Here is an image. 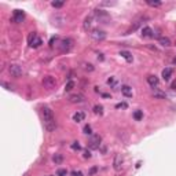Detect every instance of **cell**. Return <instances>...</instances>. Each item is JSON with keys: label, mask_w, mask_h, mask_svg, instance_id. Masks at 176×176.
I'll return each instance as SVG.
<instances>
[{"label": "cell", "mask_w": 176, "mask_h": 176, "mask_svg": "<svg viewBox=\"0 0 176 176\" xmlns=\"http://www.w3.org/2000/svg\"><path fill=\"white\" fill-rule=\"evenodd\" d=\"M94 113L95 114H103V106H100V105L94 106Z\"/></svg>", "instance_id": "cb8c5ba5"}, {"label": "cell", "mask_w": 176, "mask_h": 176, "mask_svg": "<svg viewBox=\"0 0 176 176\" xmlns=\"http://www.w3.org/2000/svg\"><path fill=\"white\" fill-rule=\"evenodd\" d=\"M142 36L143 37H153L154 36V30H153L151 28H149V26H146V28L142 29Z\"/></svg>", "instance_id": "9a60e30c"}, {"label": "cell", "mask_w": 176, "mask_h": 176, "mask_svg": "<svg viewBox=\"0 0 176 176\" xmlns=\"http://www.w3.org/2000/svg\"><path fill=\"white\" fill-rule=\"evenodd\" d=\"M100 142H102L100 135H91V138L88 140V147L91 150H96V149H99V146H100Z\"/></svg>", "instance_id": "3957f363"}, {"label": "cell", "mask_w": 176, "mask_h": 176, "mask_svg": "<svg viewBox=\"0 0 176 176\" xmlns=\"http://www.w3.org/2000/svg\"><path fill=\"white\" fill-rule=\"evenodd\" d=\"M57 175L58 176H66L67 175V171H66V169H58Z\"/></svg>", "instance_id": "4dcf8cb0"}, {"label": "cell", "mask_w": 176, "mask_h": 176, "mask_svg": "<svg viewBox=\"0 0 176 176\" xmlns=\"http://www.w3.org/2000/svg\"><path fill=\"white\" fill-rule=\"evenodd\" d=\"M42 44H43V40L40 39V37H37L36 40H35V43H33V44H32L30 47H33V48H37V47H40Z\"/></svg>", "instance_id": "4316f807"}, {"label": "cell", "mask_w": 176, "mask_h": 176, "mask_svg": "<svg viewBox=\"0 0 176 176\" xmlns=\"http://www.w3.org/2000/svg\"><path fill=\"white\" fill-rule=\"evenodd\" d=\"M43 85L47 89H54V88H57L58 81L55 77H52V76L48 74V76H44V78H43Z\"/></svg>", "instance_id": "7a4b0ae2"}, {"label": "cell", "mask_w": 176, "mask_h": 176, "mask_svg": "<svg viewBox=\"0 0 176 176\" xmlns=\"http://www.w3.org/2000/svg\"><path fill=\"white\" fill-rule=\"evenodd\" d=\"M73 88H74V81H72V80H70V81L66 84V87H65V91H66V92H70Z\"/></svg>", "instance_id": "484cf974"}, {"label": "cell", "mask_w": 176, "mask_h": 176, "mask_svg": "<svg viewBox=\"0 0 176 176\" xmlns=\"http://www.w3.org/2000/svg\"><path fill=\"white\" fill-rule=\"evenodd\" d=\"M98 58H99V59H100V61H103V55H102V54H99V55H98Z\"/></svg>", "instance_id": "f35d334b"}, {"label": "cell", "mask_w": 176, "mask_h": 176, "mask_svg": "<svg viewBox=\"0 0 176 176\" xmlns=\"http://www.w3.org/2000/svg\"><path fill=\"white\" fill-rule=\"evenodd\" d=\"M106 83H107V85H110V87L113 88V89H118V88H117L118 87V85H117V80H116L114 77H109Z\"/></svg>", "instance_id": "ffe728a7"}, {"label": "cell", "mask_w": 176, "mask_h": 176, "mask_svg": "<svg viewBox=\"0 0 176 176\" xmlns=\"http://www.w3.org/2000/svg\"><path fill=\"white\" fill-rule=\"evenodd\" d=\"M91 37H92L95 42H102L106 39V33L103 30H100V29H94L91 32Z\"/></svg>", "instance_id": "8992f818"}, {"label": "cell", "mask_w": 176, "mask_h": 176, "mask_svg": "<svg viewBox=\"0 0 176 176\" xmlns=\"http://www.w3.org/2000/svg\"><path fill=\"white\" fill-rule=\"evenodd\" d=\"M172 73H173V69H172V67L164 69V70H162V78H164L165 81H168V80L172 77Z\"/></svg>", "instance_id": "5bb4252c"}, {"label": "cell", "mask_w": 176, "mask_h": 176, "mask_svg": "<svg viewBox=\"0 0 176 176\" xmlns=\"http://www.w3.org/2000/svg\"><path fill=\"white\" fill-rule=\"evenodd\" d=\"M123 162H124L123 155H121V154H116V157H114V161H113V166H114V169H116L117 172L121 171V168H123Z\"/></svg>", "instance_id": "ba28073f"}, {"label": "cell", "mask_w": 176, "mask_h": 176, "mask_svg": "<svg viewBox=\"0 0 176 176\" xmlns=\"http://www.w3.org/2000/svg\"><path fill=\"white\" fill-rule=\"evenodd\" d=\"M153 96H154L155 99H164V98H166V94L160 91V89H154V91H153Z\"/></svg>", "instance_id": "ac0fdd59"}, {"label": "cell", "mask_w": 176, "mask_h": 176, "mask_svg": "<svg viewBox=\"0 0 176 176\" xmlns=\"http://www.w3.org/2000/svg\"><path fill=\"white\" fill-rule=\"evenodd\" d=\"M37 37H39V36H37L36 33H35V32H32L30 35H29V37H28V43H29V46H32V44L35 43V40H36Z\"/></svg>", "instance_id": "7402d4cb"}, {"label": "cell", "mask_w": 176, "mask_h": 176, "mask_svg": "<svg viewBox=\"0 0 176 176\" xmlns=\"http://www.w3.org/2000/svg\"><path fill=\"white\" fill-rule=\"evenodd\" d=\"M84 118H85L84 112H76L73 114V121H76V123H81V121H84Z\"/></svg>", "instance_id": "4fadbf2b"}, {"label": "cell", "mask_w": 176, "mask_h": 176, "mask_svg": "<svg viewBox=\"0 0 176 176\" xmlns=\"http://www.w3.org/2000/svg\"><path fill=\"white\" fill-rule=\"evenodd\" d=\"M8 72H10V74L12 76V77H15V78H18V77H21L22 76V67L19 66V65H15V63H12V65H10L8 66Z\"/></svg>", "instance_id": "277c9868"}, {"label": "cell", "mask_w": 176, "mask_h": 176, "mask_svg": "<svg viewBox=\"0 0 176 176\" xmlns=\"http://www.w3.org/2000/svg\"><path fill=\"white\" fill-rule=\"evenodd\" d=\"M116 107H117V109H121V107H123V109H125V107H127V103H118Z\"/></svg>", "instance_id": "8d00e7d4"}, {"label": "cell", "mask_w": 176, "mask_h": 176, "mask_svg": "<svg viewBox=\"0 0 176 176\" xmlns=\"http://www.w3.org/2000/svg\"><path fill=\"white\" fill-rule=\"evenodd\" d=\"M51 6L54 8H61L65 6V1H51Z\"/></svg>", "instance_id": "d4e9b609"}, {"label": "cell", "mask_w": 176, "mask_h": 176, "mask_svg": "<svg viewBox=\"0 0 176 176\" xmlns=\"http://www.w3.org/2000/svg\"><path fill=\"white\" fill-rule=\"evenodd\" d=\"M121 92H123V95L127 96V98H132V95H134L132 88H131L130 85H123V87H121Z\"/></svg>", "instance_id": "7c38bea8"}, {"label": "cell", "mask_w": 176, "mask_h": 176, "mask_svg": "<svg viewBox=\"0 0 176 176\" xmlns=\"http://www.w3.org/2000/svg\"><path fill=\"white\" fill-rule=\"evenodd\" d=\"M158 42L162 47H171V40H169V37H165V36H161L158 39Z\"/></svg>", "instance_id": "e0dca14e"}, {"label": "cell", "mask_w": 176, "mask_h": 176, "mask_svg": "<svg viewBox=\"0 0 176 176\" xmlns=\"http://www.w3.org/2000/svg\"><path fill=\"white\" fill-rule=\"evenodd\" d=\"M72 47H73V42L70 40V39H63L62 42L59 43V50H61V52L70 51Z\"/></svg>", "instance_id": "5b68a950"}, {"label": "cell", "mask_w": 176, "mask_h": 176, "mask_svg": "<svg viewBox=\"0 0 176 176\" xmlns=\"http://www.w3.org/2000/svg\"><path fill=\"white\" fill-rule=\"evenodd\" d=\"M84 158H91V153H89L88 150L84 151Z\"/></svg>", "instance_id": "d590c367"}, {"label": "cell", "mask_w": 176, "mask_h": 176, "mask_svg": "<svg viewBox=\"0 0 176 176\" xmlns=\"http://www.w3.org/2000/svg\"><path fill=\"white\" fill-rule=\"evenodd\" d=\"M147 83H149L150 87L154 88V87H157V85L160 84V80H158L157 76H153V74H151V76H147Z\"/></svg>", "instance_id": "8fae6325"}, {"label": "cell", "mask_w": 176, "mask_h": 176, "mask_svg": "<svg viewBox=\"0 0 176 176\" xmlns=\"http://www.w3.org/2000/svg\"><path fill=\"white\" fill-rule=\"evenodd\" d=\"M134 118L136 120V121H140V120L143 118V112H142V110H136L134 113Z\"/></svg>", "instance_id": "603a6c76"}, {"label": "cell", "mask_w": 176, "mask_h": 176, "mask_svg": "<svg viewBox=\"0 0 176 176\" xmlns=\"http://www.w3.org/2000/svg\"><path fill=\"white\" fill-rule=\"evenodd\" d=\"M96 172H98V168H96V166H94V168H91V169H89V172H88V175H89V176H92V175H95Z\"/></svg>", "instance_id": "d6a6232c"}, {"label": "cell", "mask_w": 176, "mask_h": 176, "mask_svg": "<svg viewBox=\"0 0 176 176\" xmlns=\"http://www.w3.org/2000/svg\"><path fill=\"white\" fill-rule=\"evenodd\" d=\"M120 55L124 58L127 62H132V59H134V58H132V54H131L130 51H121L120 52Z\"/></svg>", "instance_id": "d6986e66"}, {"label": "cell", "mask_w": 176, "mask_h": 176, "mask_svg": "<svg viewBox=\"0 0 176 176\" xmlns=\"http://www.w3.org/2000/svg\"><path fill=\"white\" fill-rule=\"evenodd\" d=\"M72 176H83V173L80 171H73L72 172Z\"/></svg>", "instance_id": "e575fe53"}, {"label": "cell", "mask_w": 176, "mask_h": 176, "mask_svg": "<svg viewBox=\"0 0 176 176\" xmlns=\"http://www.w3.org/2000/svg\"><path fill=\"white\" fill-rule=\"evenodd\" d=\"M95 17H96L99 19V22H102V24H107V21H110L109 14L103 10H96L95 11Z\"/></svg>", "instance_id": "52a82bcc"}, {"label": "cell", "mask_w": 176, "mask_h": 176, "mask_svg": "<svg viewBox=\"0 0 176 176\" xmlns=\"http://www.w3.org/2000/svg\"><path fill=\"white\" fill-rule=\"evenodd\" d=\"M42 114H43V121H44V128H46L48 132H52L57 128V121H55V117H54V113L50 107H43L42 109Z\"/></svg>", "instance_id": "6da1fadb"}, {"label": "cell", "mask_w": 176, "mask_h": 176, "mask_svg": "<svg viewBox=\"0 0 176 176\" xmlns=\"http://www.w3.org/2000/svg\"><path fill=\"white\" fill-rule=\"evenodd\" d=\"M12 19H14L15 24H21V22H24V19H25V12L21 11V10H15L14 11V14H12Z\"/></svg>", "instance_id": "9c48e42d"}, {"label": "cell", "mask_w": 176, "mask_h": 176, "mask_svg": "<svg viewBox=\"0 0 176 176\" xmlns=\"http://www.w3.org/2000/svg\"><path fill=\"white\" fill-rule=\"evenodd\" d=\"M52 161H54V162H55V164H61V162H62L63 161V155L62 154H54L52 155Z\"/></svg>", "instance_id": "44dd1931"}, {"label": "cell", "mask_w": 176, "mask_h": 176, "mask_svg": "<svg viewBox=\"0 0 176 176\" xmlns=\"http://www.w3.org/2000/svg\"><path fill=\"white\" fill-rule=\"evenodd\" d=\"M57 40H58L57 36H55V37H51V40H50V47H54V43H57Z\"/></svg>", "instance_id": "836d02e7"}, {"label": "cell", "mask_w": 176, "mask_h": 176, "mask_svg": "<svg viewBox=\"0 0 176 176\" xmlns=\"http://www.w3.org/2000/svg\"><path fill=\"white\" fill-rule=\"evenodd\" d=\"M171 88H172V89H176V80H175V81H173V83L171 84Z\"/></svg>", "instance_id": "74e56055"}, {"label": "cell", "mask_w": 176, "mask_h": 176, "mask_svg": "<svg viewBox=\"0 0 176 176\" xmlns=\"http://www.w3.org/2000/svg\"><path fill=\"white\" fill-rule=\"evenodd\" d=\"M84 134L85 135H92V128H91V125H85V127H84Z\"/></svg>", "instance_id": "f1b7e54d"}, {"label": "cell", "mask_w": 176, "mask_h": 176, "mask_svg": "<svg viewBox=\"0 0 176 176\" xmlns=\"http://www.w3.org/2000/svg\"><path fill=\"white\" fill-rule=\"evenodd\" d=\"M69 102L70 103H81V102H84V95L83 94H72L69 96Z\"/></svg>", "instance_id": "30bf717a"}, {"label": "cell", "mask_w": 176, "mask_h": 176, "mask_svg": "<svg viewBox=\"0 0 176 176\" xmlns=\"http://www.w3.org/2000/svg\"><path fill=\"white\" fill-rule=\"evenodd\" d=\"M147 4L150 6V7H160L161 1H153V0H147Z\"/></svg>", "instance_id": "83f0119b"}, {"label": "cell", "mask_w": 176, "mask_h": 176, "mask_svg": "<svg viewBox=\"0 0 176 176\" xmlns=\"http://www.w3.org/2000/svg\"><path fill=\"white\" fill-rule=\"evenodd\" d=\"M72 149H73V150H80V149H81V146L78 145V142H74V143H72Z\"/></svg>", "instance_id": "1f68e13d"}, {"label": "cell", "mask_w": 176, "mask_h": 176, "mask_svg": "<svg viewBox=\"0 0 176 176\" xmlns=\"http://www.w3.org/2000/svg\"><path fill=\"white\" fill-rule=\"evenodd\" d=\"M94 18L92 17H87L85 19H84V29L85 30H89L91 28H92V24H94Z\"/></svg>", "instance_id": "2e32d148"}, {"label": "cell", "mask_w": 176, "mask_h": 176, "mask_svg": "<svg viewBox=\"0 0 176 176\" xmlns=\"http://www.w3.org/2000/svg\"><path fill=\"white\" fill-rule=\"evenodd\" d=\"M83 66L87 72H94V66L91 65V63H83Z\"/></svg>", "instance_id": "f546056e"}]
</instances>
